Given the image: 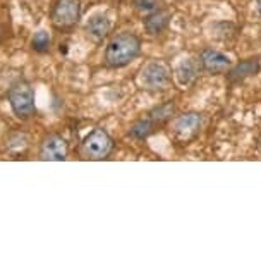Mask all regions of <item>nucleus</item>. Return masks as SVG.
I'll return each mask as SVG.
<instances>
[{
	"mask_svg": "<svg viewBox=\"0 0 261 263\" xmlns=\"http://www.w3.org/2000/svg\"><path fill=\"white\" fill-rule=\"evenodd\" d=\"M141 52V42L136 34L132 33H121L115 34L108 42L105 48V62L108 67L121 69L131 64Z\"/></svg>",
	"mask_w": 261,
	"mask_h": 263,
	"instance_id": "nucleus-1",
	"label": "nucleus"
},
{
	"mask_svg": "<svg viewBox=\"0 0 261 263\" xmlns=\"http://www.w3.org/2000/svg\"><path fill=\"white\" fill-rule=\"evenodd\" d=\"M9 103H11L12 112L19 119H28L36 112V103H34V90L28 81L14 83L9 90Z\"/></svg>",
	"mask_w": 261,
	"mask_h": 263,
	"instance_id": "nucleus-2",
	"label": "nucleus"
},
{
	"mask_svg": "<svg viewBox=\"0 0 261 263\" xmlns=\"http://www.w3.org/2000/svg\"><path fill=\"white\" fill-rule=\"evenodd\" d=\"M81 17L79 0H57L52 7L50 21L57 29L72 28Z\"/></svg>",
	"mask_w": 261,
	"mask_h": 263,
	"instance_id": "nucleus-3",
	"label": "nucleus"
},
{
	"mask_svg": "<svg viewBox=\"0 0 261 263\" xmlns=\"http://www.w3.org/2000/svg\"><path fill=\"white\" fill-rule=\"evenodd\" d=\"M114 148V141L103 129H95L83 141V153L90 160H103Z\"/></svg>",
	"mask_w": 261,
	"mask_h": 263,
	"instance_id": "nucleus-4",
	"label": "nucleus"
},
{
	"mask_svg": "<svg viewBox=\"0 0 261 263\" xmlns=\"http://www.w3.org/2000/svg\"><path fill=\"white\" fill-rule=\"evenodd\" d=\"M172 81L170 69L164 62H148L141 71V84L146 90H165Z\"/></svg>",
	"mask_w": 261,
	"mask_h": 263,
	"instance_id": "nucleus-5",
	"label": "nucleus"
},
{
	"mask_svg": "<svg viewBox=\"0 0 261 263\" xmlns=\"http://www.w3.org/2000/svg\"><path fill=\"white\" fill-rule=\"evenodd\" d=\"M67 158V141L57 133H50L42 140L40 160L43 162H62Z\"/></svg>",
	"mask_w": 261,
	"mask_h": 263,
	"instance_id": "nucleus-6",
	"label": "nucleus"
},
{
	"mask_svg": "<svg viewBox=\"0 0 261 263\" xmlns=\"http://www.w3.org/2000/svg\"><path fill=\"white\" fill-rule=\"evenodd\" d=\"M199 62L203 66L205 71L208 72H225L230 69V59L218 50H213V48H206V50L201 52V57H199Z\"/></svg>",
	"mask_w": 261,
	"mask_h": 263,
	"instance_id": "nucleus-7",
	"label": "nucleus"
},
{
	"mask_svg": "<svg viewBox=\"0 0 261 263\" xmlns=\"http://www.w3.org/2000/svg\"><path fill=\"white\" fill-rule=\"evenodd\" d=\"M201 124V117L199 114H194V112H189V114H184V116H179L175 119L174 122V131L177 133L179 136H191L198 131Z\"/></svg>",
	"mask_w": 261,
	"mask_h": 263,
	"instance_id": "nucleus-8",
	"label": "nucleus"
},
{
	"mask_svg": "<svg viewBox=\"0 0 261 263\" xmlns=\"http://www.w3.org/2000/svg\"><path fill=\"white\" fill-rule=\"evenodd\" d=\"M259 71V61L258 59H248V61L237 64L235 67H232L227 74V79L230 83H239L243 79L253 76Z\"/></svg>",
	"mask_w": 261,
	"mask_h": 263,
	"instance_id": "nucleus-9",
	"label": "nucleus"
},
{
	"mask_svg": "<svg viewBox=\"0 0 261 263\" xmlns=\"http://www.w3.org/2000/svg\"><path fill=\"white\" fill-rule=\"evenodd\" d=\"M110 31V21H108L107 16H103V14H96V16H93L90 21L86 24V33L88 36L91 40H95V42H100L103 40Z\"/></svg>",
	"mask_w": 261,
	"mask_h": 263,
	"instance_id": "nucleus-10",
	"label": "nucleus"
},
{
	"mask_svg": "<svg viewBox=\"0 0 261 263\" xmlns=\"http://www.w3.org/2000/svg\"><path fill=\"white\" fill-rule=\"evenodd\" d=\"M169 12H165V11H155V12H151V14H148L146 19H145V28H146V31L150 33V34H158L162 33L164 29L167 28V24H169Z\"/></svg>",
	"mask_w": 261,
	"mask_h": 263,
	"instance_id": "nucleus-11",
	"label": "nucleus"
},
{
	"mask_svg": "<svg viewBox=\"0 0 261 263\" xmlns=\"http://www.w3.org/2000/svg\"><path fill=\"white\" fill-rule=\"evenodd\" d=\"M198 74V64L193 59H184V61L179 62V66L175 69V76H177V81H179L182 86L189 84L193 79L196 78Z\"/></svg>",
	"mask_w": 261,
	"mask_h": 263,
	"instance_id": "nucleus-12",
	"label": "nucleus"
},
{
	"mask_svg": "<svg viewBox=\"0 0 261 263\" xmlns=\"http://www.w3.org/2000/svg\"><path fill=\"white\" fill-rule=\"evenodd\" d=\"M174 112H175L174 102H167L164 105L153 108V110L148 114V117H150L155 124H164L167 121H170L172 116H174Z\"/></svg>",
	"mask_w": 261,
	"mask_h": 263,
	"instance_id": "nucleus-13",
	"label": "nucleus"
},
{
	"mask_svg": "<svg viewBox=\"0 0 261 263\" xmlns=\"http://www.w3.org/2000/svg\"><path fill=\"white\" fill-rule=\"evenodd\" d=\"M156 124L151 121L150 117L146 119H139L137 122H134V126L131 127V135L134 138H139V140H143V138H148L153 133Z\"/></svg>",
	"mask_w": 261,
	"mask_h": 263,
	"instance_id": "nucleus-14",
	"label": "nucleus"
},
{
	"mask_svg": "<svg viewBox=\"0 0 261 263\" xmlns=\"http://www.w3.org/2000/svg\"><path fill=\"white\" fill-rule=\"evenodd\" d=\"M50 45H52V38H50V34H48L47 31H36L33 34V38H31V48L34 52H48L50 50Z\"/></svg>",
	"mask_w": 261,
	"mask_h": 263,
	"instance_id": "nucleus-15",
	"label": "nucleus"
},
{
	"mask_svg": "<svg viewBox=\"0 0 261 263\" xmlns=\"http://www.w3.org/2000/svg\"><path fill=\"white\" fill-rule=\"evenodd\" d=\"M136 7H137V11H141L145 14H151V12H155L160 9L158 0H137Z\"/></svg>",
	"mask_w": 261,
	"mask_h": 263,
	"instance_id": "nucleus-16",
	"label": "nucleus"
},
{
	"mask_svg": "<svg viewBox=\"0 0 261 263\" xmlns=\"http://www.w3.org/2000/svg\"><path fill=\"white\" fill-rule=\"evenodd\" d=\"M258 11H259V14H261V0H258Z\"/></svg>",
	"mask_w": 261,
	"mask_h": 263,
	"instance_id": "nucleus-17",
	"label": "nucleus"
},
{
	"mask_svg": "<svg viewBox=\"0 0 261 263\" xmlns=\"http://www.w3.org/2000/svg\"><path fill=\"white\" fill-rule=\"evenodd\" d=\"M258 146H259V150H261V140H259V145Z\"/></svg>",
	"mask_w": 261,
	"mask_h": 263,
	"instance_id": "nucleus-18",
	"label": "nucleus"
}]
</instances>
